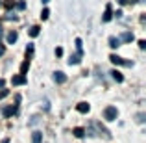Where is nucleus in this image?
I'll use <instances>...</instances> for the list:
<instances>
[{
    "label": "nucleus",
    "instance_id": "obj_28",
    "mask_svg": "<svg viewBox=\"0 0 146 143\" xmlns=\"http://www.w3.org/2000/svg\"><path fill=\"white\" fill-rule=\"evenodd\" d=\"M37 121H39V117H37V115H35V117H33V119H32V121H30V125H35V123H37Z\"/></svg>",
    "mask_w": 146,
    "mask_h": 143
},
{
    "label": "nucleus",
    "instance_id": "obj_25",
    "mask_svg": "<svg viewBox=\"0 0 146 143\" xmlns=\"http://www.w3.org/2000/svg\"><path fill=\"white\" fill-rule=\"evenodd\" d=\"M24 7H26L24 2H19V4H17V9H24Z\"/></svg>",
    "mask_w": 146,
    "mask_h": 143
},
{
    "label": "nucleus",
    "instance_id": "obj_11",
    "mask_svg": "<svg viewBox=\"0 0 146 143\" xmlns=\"http://www.w3.org/2000/svg\"><path fill=\"white\" fill-rule=\"evenodd\" d=\"M120 43H122V41L118 39V37H115V36L109 37V47L111 48H118V47H120Z\"/></svg>",
    "mask_w": 146,
    "mask_h": 143
},
{
    "label": "nucleus",
    "instance_id": "obj_19",
    "mask_svg": "<svg viewBox=\"0 0 146 143\" xmlns=\"http://www.w3.org/2000/svg\"><path fill=\"white\" fill-rule=\"evenodd\" d=\"M74 43H76V48H78V52H83V50H82V39H80V37L74 41Z\"/></svg>",
    "mask_w": 146,
    "mask_h": 143
},
{
    "label": "nucleus",
    "instance_id": "obj_16",
    "mask_svg": "<svg viewBox=\"0 0 146 143\" xmlns=\"http://www.w3.org/2000/svg\"><path fill=\"white\" fill-rule=\"evenodd\" d=\"M39 26H32V28H30V36H32V37H37V36H39Z\"/></svg>",
    "mask_w": 146,
    "mask_h": 143
},
{
    "label": "nucleus",
    "instance_id": "obj_4",
    "mask_svg": "<svg viewBox=\"0 0 146 143\" xmlns=\"http://www.w3.org/2000/svg\"><path fill=\"white\" fill-rule=\"evenodd\" d=\"M54 80H56L57 84H65V82H67V75L61 73V71H56V73H54Z\"/></svg>",
    "mask_w": 146,
    "mask_h": 143
},
{
    "label": "nucleus",
    "instance_id": "obj_1",
    "mask_svg": "<svg viewBox=\"0 0 146 143\" xmlns=\"http://www.w3.org/2000/svg\"><path fill=\"white\" fill-rule=\"evenodd\" d=\"M117 117H118V110L115 106H107L104 110V119L106 121H117Z\"/></svg>",
    "mask_w": 146,
    "mask_h": 143
},
{
    "label": "nucleus",
    "instance_id": "obj_31",
    "mask_svg": "<svg viewBox=\"0 0 146 143\" xmlns=\"http://www.w3.org/2000/svg\"><path fill=\"white\" fill-rule=\"evenodd\" d=\"M4 52H6V48H4V47H2V45H0V56H2V54H4Z\"/></svg>",
    "mask_w": 146,
    "mask_h": 143
},
{
    "label": "nucleus",
    "instance_id": "obj_7",
    "mask_svg": "<svg viewBox=\"0 0 146 143\" xmlns=\"http://www.w3.org/2000/svg\"><path fill=\"white\" fill-rule=\"evenodd\" d=\"M118 39H120V41H124V43H131V41L135 39V36H133L131 32H124L120 37H118Z\"/></svg>",
    "mask_w": 146,
    "mask_h": 143
},
{
    "label": "nucleus",
    "instance_id": "obj_20",
    "mask_svg": "<svg viewBox=\"0 0 146 143\" xmlns=\"http://www.w3.org/2000/svg\"><path fill=\"white\" fill-rule=\"evenodd\" d=\"M7 95H9V89H4V87H2V91H0V99H6Z\"/></svg>",
    "mask_w": 146,
    "mask_h": 143
},
{
    "label": "nucleus",
    "instance_id": "obj_9",
    "mask_svg": "<svg viewBox=\"0 0 146 143\" xmlns=\"http://www.w3.org/2000/svg\"><path fill=\"white\" fill-rule=\"evenodd\" d=\"M82 56H83V52H78V54H74V56H70L68 65H78L80 61H82Z\"/></svg>",
    "mask_w": 146,
    "mask_h": 143
},
{
    "label": "nucleus",
    "instance_id": "obj_2",
    "mask_svg": "<svg viewBox=\"0 0 146 143\" xmlns=\"http://www.w3.org/2000/svg\"><path fill=\"white\" fill-rule=\"evenodd\" d=\"M109 61L111 63H115V65H126V67H131V61H126L124 58H120V56H117V54H111L109 56Z\"/></svg>",
    "mask_w": 146,
    "mask_h": 143
},
{
    "label": "nucleus",
    "instance_id": "obj_3",
    "mask_svg": "<svg viewBox=\"0 0 146 143\" xmlns=\"http://www.w3.org/2000/svg\"><path fill=\"white\" fill-rule=\"evenodd\" d=\"M11 84H13V86H24L26 84V76L24 75H15L13 78H11Z\"/></svg>",
    "mask_w": 146,
    "mask_h": 143
},
{
    "label": "nucleus",
    "instance_id": "obj_21",
    "mask_svg": "<svg viewBox=\"0 0 146 143\" xmlns=\"http://www.w3.org/2000/svg\"><path fill=\"white\" fill-rule=\"evenodd\" d=\"M144 117H146L144 113H137V123H144V121H146Z\"/></svg>",
    "mask_w": 146,
    "mask_h": 143
},
{
    "label": "nucleus",
    "instance_id": "obj_33",
    "mask_svg": "<svg viewBox=\"0 0 146 143\" xmlns=\"http://www.w3.org/2000/svg\"><path fill=\"white\" fill-rule=\"evenodd\" d=\"M2 143H9V140H4V141H2Z\"/></svg>",
    "mask_w": 146,
    "mask_h": 143
},
{
    "label": "nucleus",
    "instance_id": "obj_6",
    "mask_svg": "<svg viewBox=\"0 0 146 143\" xmlns=\"http://www.w3.org/2000/svg\"><path fill=\"white\" fill-rule=\"evenodd\" d=\"M17 111H19L17 106H7V108H4V117H11V115H15Z\"/></svg>",
    "mask_w": 146,
    "mask_h": 143
},
{
    "label": "nucleus",
    "instance_id": "obj_27",
    "mask_svg": "<svg viewBox=\"0 0 146 143\" xmlns=\"http://www.w3.org/2000/svg\"><path fill=\"white\" fill-rule=\"evenodd\" d=\"M139 47H141V48H146V41L141 39V41H139Z\"/></svg>",
    "mask_w": 146,
    "mask_h": 143
},
{
    "label": "nucleus",
    "instance_id": "obj_29",
    "mask_svg": "<svg viewBox=\"0 0 146 143\" xmlns=\"http://www.w3.org/2000/svg\"><path fill=\"white\" fill-rule=\"evenodd\" d=\"M4 84H6V80H4V78H0V89L4 87Z\"/></svg>",
    "mask_w": 146,
    "mask_h": 143
},
{
    "label": "nucleus",
    "instance_id": "obj_22",
    "mask_svg": "<svg viewBox=\"0 0 146 143\" xmlns=\"http://www.w3.org/2000/svg\"><path fill=\"white\" fill-rule=\"evenodd\" d=\"M4 6L9 9V7H13V6H15V2H13V0H6V2H4Z\"/></svg>",
    "mask_w": 146,
    "mask_h": 143
},
{
    "label": "nucleus",
    "instance_id": "obj_15",
    "mask_svg": "<svg viewBox=\"0 0 146 143\" xmlns=\"http://www.w3.org/2000/svg\"><path fill=\"white\" fill-rule=\"evenodd\" d=\"M28 69H30V61L26 60L24 63L21 65V75H24V76H26V73H28Z\"/></svg>",
    "mask_w": 146,
    "mask_h": 143
},
{
    "label": "nucleus",
    "instance_id": "obj_5",
    "mask_svg": "<svg viewBox=\"0 0 146 143\" xmlns=\"http://www.w3.org/2000/svg\"><path fill=\"white\" fill-rule=\"evenodd\" d=\"M17 39H19V34L15 32V30H11V32H9V34H7V36H6V41H7V43H9V45L17 43Z\"/></svg>",
    "mask_w": 146,
    "mask_h": 143
},
{
    "label": "nucleus",
    "instance_id": "obj_8",
    "mask_svg": "<svg viewBox=\"0 0 146 143\" xmlns=\"http://www.w3.org/2000/svg\"><path fill=\"white\" fill-rule=\"evenodd\" d=\"M111 19H113V13H111V4H107V6H106V13H104L102 21L104 22H109Z\"/></svg>",
    "mask_w": 146,
    "mask_h": 143
},
{
    "label": "nucleus",
    "instance_id": "obj_23",
    "mask_svg": "<svg viewBox=\"0 0 146 143\" xmlns=\"http://www.w3.org/2000/svg\"><path fill=\"white\" fill-rule=\"evenodd\" d=\"M56 56H57V58L63 56V48H61V47H57V48H56Z\"/></svg>",
    "mask_w": 146,
    "mask_h": 143
},
{
    "label": "nucleus",
    "instance_id": "obj_14",
    "mask_svg": "<svg viewBox=\"0 0 146 143\" xmlns=\"http://www.w3.org/2000/svg\"><path fill=\"white\" fill-rule=\"evenodd\" d=\"M72 134H74L76 138H83V136H85V130L78 126V128H74V130H72Z\"/></svg>",
    "mask_w": 146,
    "mask_h": 143
},
{
    "label": "nucleus",
    "instance_id": "obj_10",
    "mask_svg": "<svg viewBox=\"0 0 146 143\" xmlns=\"http://www.w3.org/2000/svg\"><path fill=\"white\" fill-rule=\"evenodd\" d=\"M76 110H78L80 113H87V111L91 110V106H89V104H87V102H80L78 106H76Z\"/></svg>",
    "mask_w": 146,
    "mask_h": 143
},
{
    "label": "nucleus",
    "instance_id": "obj_12",
    "mask_svg": "<svg viewBox=\"0 0 146 143\" xmlns=\"http://www.w3.org/2000/svg\"><path fill=\"white\" fill-rule=\"evenodd\" d=\"M32 143H43V132H33L32 134Z\"/></svg>",
    "mask_w": 146,
    "mask_h": 143
},
{
    "label": "nucleus",
    "instance_id": "obj_18",
    "mask_svg": "<svg viewBox=\"0 0 146 143\" xmlns=\"http://www.w3.org/2000/svg\"><path fill=\"white\" fill-rule=\"evenodd\" d=\"M26 56H33V45H28V47H26Z\"/></svg>",
    "mask_w": 146,
    "mask_h": 143
},
{
    "label": "nucleus",
    "instance_id": "obj_17",
    "mask_svg": "<svg viewBox=\"0 0 146 143\" xmlns=\"http://www.w3.org/2000/svg\"><path fill=\"white\" fill-rule=\"evenodd\" d=\"M48 17H50V9H46V7H44V9L41 11V19H43V21H46Z\"/></svg>",
    "mask_w": 146,
    "mask_h": 143
},
{
    "label": "nucleus",
    "instance_id": "obj_32",
    "mask_svg": "<svg viewBox=\"0 0 146 143\" xmlns=\"http://www.w3.org/2000/svg\"><path fill=\"white\" fill-rule=\"evenodd\" d=\"M41 2H43V4H48V2H50V0H41Z\"/></svg>",
    "mask_w": 146,
    "mask_h": 143
},
{
    "label": "nucleus",
    "instance_id": "obj_24",
    "mask_svg": "<svg viewBox=\"0 0 146 143\" xmlns=\"http://www.w3.org/2000/svg\"><path fill=\"white\" fill-rule=\"evenodd\" d=\"M6 19H9V21L13 19V21H17V15H13V13H7V15H6Z\"/></svg>",
    "mask_w": 146,
    "mask_h": 143
},
{
    "label": "nucleus",
    "instance_id": "obj_26",
    "mask_svg": "<svg viewBox=\"0 0 146 143\" xmlns=\"http://www.w3.org/2000/svg\"><path fill=\"white\" fill-rule=\"evenodd\" d=\"M115 17H117V19H120V17H122V9H117V13H115Z\"/></svg>",
    "mask_w": 146,
    "mask_h": 143
},
{
    "label": "nucleus",
    "instance_id": "obj_30",
    "mask_svg": "<svg viewBox=\"0 0 146 143\" xmlns=\"http://www.w3.org/2000/svg\"><path fill=\"white\" fill-rule=\"evenodd\" d=\"M129 0H118V4H122V6H124V4H128Z\"/></svg>",
    "mask_w": 146,
    "mask_h": 143
},
{
    "label": "nucleus",
    "instance_id": "obj_13",
    "mask_svg": "<svg viewBox=\"0 0 146 143\" xmlns=\"http://www.w3.org/2000/svg\"><path fill=\"white\" fill-rule=\"evenodd\" d=\"M111 76H113V80L115 82H124V76H122V73H118V71H111Z\"/></svg>",
    "mask_w": 146,
    "mask_h": 143
}]
</instances>
